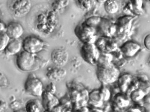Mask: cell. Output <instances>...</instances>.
<instances>
[{"label":"cell","mask_w":150,"mask_h":112,"mask_svg":"<svg viewBox=\"0 0 150 112\" xmlns=\"http://www.w3.org/2000/svg\"><path fill=\"white\" fill-rule=\"evenodd\" d=\"M16 63L19 70L24 72H30L39 67L40 60L37 54L23 51L18 54Z\"/></svg>","instance_id":"obj_1"},{"label":"cell","mask_w":150,"mask_h":112,"mask_svg":"<svg viewBox=\"0 0 150 112\" xmlns=\"http://www.w3.org/2000/svg\"><path fill=\"white\" fill-rule=\"evenodd\" d=\"M96 74L98 79L104 85L115 82L120 75L118 68L112 63L97 65Z\"/></svg>","instance_id":"obj_2"},{"label":"cell","mask_w":150,"mask_h":112,"mask_svg":"<svg viewBox=\"0 0 150 112\" xmlns=\"http://www.w3.org/2000/svg\"><path fill=\"white\" fill-rule=\"evenodd\" d=\"M24 88L27 93L35 97L42 96L45 91L42 82L34 74H30L27 77Z\"/></svg>","instance_id":"obj_3"},{"label":"cell","mask_w":150,"mask_h":112,"mask_svg":"<svg viewBox=\"0 0 150 112\" xmlns=\"http://www.w3.org/2000/svg\"><path fill=\"white\" fill-rule=\"evenodd\" d=\"M44 41L35 36L25 37L22 41V47L23 51L33 54L41 52L45 48Z\"/></svg>","instance_id":"obj_4"},{"label":"cell","mask_w":150,"mask_h":112,"mask_svg":"<svg viewBox=\"0 0 150 112\" xmlns=\"http://www.w3.org/2000/svg\"><path fill=\"white\" fill-rule=\"evenodd\" d=\"M75 32L78 38L84 43H95L96 41V30L95 28L88 26L85 22L77 25L75 29Z\"/></svg>","instance_id":"obj_5"},{"label":"cell","mask_w":150,"mask_h":112,"mask_svg":"<svg viewBox=\"0 0 150 112\" xmlns=\"http://www.w3.org/2000/svg\"><path fill=\"white\" fill-rule=\"evenodd\" d=\"M32 8L30 0H11L9 8L12 14L17 18H21L29 13Z\"/></svg>","instance_id":"obj_6"},{"label":"cell","mask_w":150,"mask_h":112,"mask_svg":"<svg viewBox=\"0 0 150 112\" xmlns=\"http://www.w3.org/2000/svg\"><path fill=\"white\" fill-rule=\"evenodd\" d=\"M100 54L95 43H85L81 48L82 57L85 61L90 64L97 65Z\"/></svg>","instance_id":"obj_7"},{"label":"cell","mask_w":150,"mask_h":112,"mask_svg":"<svg viewBox=\"0 0 150 112\" xmlns=\"http://www.w3.org/2000/svg\"><path fill=\"white\" fill-rule=\"evenodd\" d=\"M97 48L101 53H112L118 49V44L110 37L102 36L95 42Z\"/></svg>","instance_id":"obj_8"},{"label":"cell","mask_w":150,"mask_h":112,"mask_svg":"<svg viewBox=\"0 0 150 112\" xmlns=\"http://www.w3.org/2000/svg\"><path fill=\"white\" fill-rule=\"evenodd\" d=\"M51 60L55 66L64 67L67 64L69 60V54L67 50L63 48H56L52 52Z\"/></svg>","instance_id":"obj_9"},{"label":"cell","mask_w":150,"mask_h":112,"mask_svg":"<svg viewBox=\"0 0 150 112\" xmlns=\"http://www.w3.org/2000/svg\"><path fill=\"white\" fill-rule=\"evenodd\" d=\"M41 97L42 107L46 111H52L55 107L60 104L59 99L52 93L45 90Z\"/></svg>","instance_id":"obj_10"},{"label":"cell","mask_w":150,"mask_h":112,"mask_svg":"<svg viewBox=\"0 0 150 112\" xmlns=\"http://www.w3.org/2000/svg\"><path fill=\"white\" fill-rule=\"evenodd\" d=\"M5 32L11 39H20L24 32L23 27L21 23L12 22L6 25Z\"/></svg>","instance_id":"obj_11"},{"label":"cell","mask_w":150,"mask_h":112,"mask_svg":"<svg viewBox=\"0 0 150 112\" xmlns=\"http://www.w3.org/2000/svg\"><path fill=\"white\" fill-rule=\"evenodd\" d=\"M67 74L66 70L63 67L55 66L48 68L46 76L52 82H60L65 79Z\"/></svg>","instance_id":"obj_12"},{"label":"cell","mask_w":150,"mask_h":112,"mask_svg":"<svg viewBox=\"0 0 150 112\" xmlns=\"http://www.w3.org/2000/svg\"><path fill=\"white\" fill-rule=\"evenodd\" d=\"M122 55L128 57L135 56L141 49V46L138 43L133 41H128L124 43L120 48Z\"/></svg>","instance_id":"obj_13"},{"label":"cell","mask_w":150,"mask_h":112,"mask_svg":"<svg viewBox=\"0 0 150 112\" xmlns=\"http://www.w3.org/2000/svg\"><path fill=\"white\" fill-rule=\"evenodd\" d=\"M22 41L21 38L10 40L4 51L5 54L8 56H13L20 53L23 49Z\"/></svg>","instance_id":"obj_14"},{"label":"cell","mask_w":150,"mask_h":112,"mask_svg":"<svg viewBox=\"0 0 150 112\" xmlns=\"http://www.w3.org/2000/svg\"><path fill=\"white\" fill-rule=\"evenodd\" d=\"M130 98L126 93L120 92L117 94L113 99V106L119 110L128 107L130 103Z\"/></svg>","instance_id":"obj_15"},{"label":"cell","mask_w":150,"mask_h":112,"mask_svg":"<svg viewBox=\"0 0 150 112\" xmlns=\"http://www.w3.org/2000/svg\"><path fill=\"white\" fill-rule=\"evenodd\" d=\"M133 79V76L130 74H124L120 75L117 81L121 92L127 93Z\"/></svg>","instance_id":"obj_16"},{"label":"cell","mask_w":150,"mask_h":112,"mask_svg":"<svg viewBox=\"0 0 150 112\" xmlns=\"http://www.w3.org/2000/svg\"><path fill=\"white\" fill-rule=\"evenodd\" d=\"M103 99L100 90H95L89 94L88 103L94 108L101 107L103 104Z\"/></svg>","instance_id":"obj_17"},{"label":"cell","mask_w":150,"mask_h":112,"mask_svg":"<svg viewBox=\"0 0 150 112\" xmlns=\"http://www.w3.org/2000/svg\"><path fill=\"white\" fill-rule=\"evenodd\" d=\"M105 11L110 14L117 13L119 9V4L117 0H107L104 3Z\"/></svg>","instance_id":"obj_18"},{"label":"cell","mask_w":150,"mask_h":112,"mask_svg":"<svg viewBox=\"0 0 150 112\" xmlns=\"http://www.w3.org/2000/svg\"><path fill=\"white\" fill-rule=\"evenodd\" d=\"M25 110L28 112H40L42 107L39 101L37 100H30L25 104Z\"/></svg>","instance_id":"obj_19"},{"label":"cell","mask_w":150,"mask_h":112,"mask_svg":"<svg viewBox=\"0 0 150 112\" xmlns=\"http://www.w3.org/2000/svg\"><path fill=\"white\" fill-rule=\"evenodd\" d=\"M131 100L135 104L140 102L146 96V92L144 90L139 88L134 90L129 94Z\"/></svg>","instance_id":"obj_20"},{"label":"cell","mask_w":150,"mask_h":112,"mask_svg":"<svg viewBox=\"0 0 150 112\" xmlns=\"http://www.w3.org/2000/svg\"><path fill=\"white\" fill-rule=\"evenodd\" d=\"M113 56L111 53H101L100 54L99 56L97 65L109 64L112 63Z\"/></svg>","instance_id":"obj_21"},{"label":"cell","mask_w":150,"mask_h":112,"mask_svg":"<svg viewBox=\"0 0 150 112\" xmlns=\"http://www.w3.org/2000/svg\"><path fill=\"white\" fill-rule=\"evenodd\" d=\"M11 39L5 32L0 33V52L4 51Z\"/></svg>","instance_id":"obj_22"},{"label":"cell","mask_w":150,"mask_h":112,"mask_svg":"<svg viewBox=\"0 0 150 112\" xmlns=\"http://www.w3.org/2000/svg\"><path fill=\"white\" fill-rule=\"evenodd\" d=\"M101 18L98 16H92L85 22V23L90 27L96 29L101 22Z\"/></svg>","instance_id":"obj_23"},{"label":"cell","mask_w":150,"mask_h":112,"mask_svg":"<svg viewBox=\"0 0 150 112\" xmlns=\"http://www.w3.org/2000/svg\"><path fill=\"white\" fill-rule=\"evenodd\" d=\"M77 3L79 7L85 11L90 10L92 7V0H77Z\"/></svg>","instance_id":"obj_24"},{"label":"cell","mask_w":150,"mask_h":112,"mask_svg":"<svg viewBox=\"0 0 150 112\" xmlns=\"http://www.w3.org/2000/svg\"><path fill=\"white\" fill-rule=\"evenodd\" d=\"M100 91L103 97V101H109L111 96V93L109 90L106 87H103L100 90Z\"/></svg>","instance_id":"obj_25"},{"label":"cell","mask_w":150,"mask_h":112,"mask_svg":"<svg viewBox=\"0 0 150 112\" xmlns=\"http://www.w3.org/2000/svg\"><path fill=\"white\" fill-rule=\"evenodd\" d=\"M8 84V80L6 76L2 73H0V88L5 87Z\"/></svg>","instance_id":"obj_26"},{"label":"cell","mask_w":150,"mask_h":112,"mask_svg":"<svg viewBox=\"0 0 150 112\" xmlns=\"http://www.w3.org/2000/svg\"><path fill=\"white\" fill-rule=\"evenodd\" d=\"M45 90L54 94L56 91V87L55 85L53 83V82H52L51 83L49 84L46 86V88Z\"/></svg>","instance_id":"obj_27"},{"label":"cell","mask_w":150,"mask_h":112,"mask_svg":"<svg viewBox=\"0 0 150 112\" xmlns=\"http://www.w3.org/2000/svg\"><path fill=\"white\" fill-rule=\"evenodd\" d=\"M144 46L148 50H149L150 49V34L148 35L144 38Z\"/></svg>","instance_id":"obj_28"},{"label":"cell","mask_w":150,"mask_h":112,"mask_svg":"<svg viewBox=\"0 0 150 112\" xmlns=\"http://www.w3.org/2000/svg\"><path fill=\"white\" fill-rule=\"evenodd\" d=\"M6 25L4 23L0 21V33L5 32Z\"/></svg>","instance_id":"obj_29"},{"label":"cell","mask_w":150,"mask_h":112,"mask_svg":"<svg viewBox=\"0 0 150 112\" xmlns=\"http://www.w3.org/2000/svg\"><path fill=\"white\" fill-rule=\"evenodd\" d=\"M107 0H96L100 4H104Z\"/></svg>","instance_id":"obj_30"},{"label":"cell","mask_w":150,"mask_h":112,"mask_svg":"<svg viewBox=\"0 0 150 112\" xmlns=\"http://www.w3.org/2000/svg\"><path fill=\"white\" fill-rule=\"evenodd\" d=\"M1 11H0V17H1Z\"/></svg>","instance_id":"obj_31"}]
</instances>
